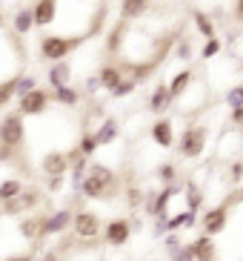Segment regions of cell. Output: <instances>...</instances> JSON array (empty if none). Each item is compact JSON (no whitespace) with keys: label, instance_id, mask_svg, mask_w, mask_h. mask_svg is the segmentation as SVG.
Here are the masks:
<instances>
[{"label":"cell","instance_id":"cell-19","mask_svg":"<svg viewBox=\"0 0 243 261\" xmlns=\"http://www.w3.org/2000/svg\"><path fill=\"white\" fill-rule=\"evenodd\" d=\"M92 132L98 138V146H112L114 141L120 138V123H117V118H103L98 123V129H92Z\"/></svg>","mask_w":243,"mask_h":261},{"label":"cell","instance_id":"cell-43","mask_svg":"<svg viewBox=\"0 0 243 261\" xmlns=\"http://www.w3.org/2000/svg\"><path fill=\"white\" fill-rule=\"evenodd\" d=\"M229 118H232V123H235V126H240V129H243V109H232V112H229Z\"/></svg>","mask_w":243,"mask_h":261},{"label":"cell","instance_id":"cell-11","mask_svg":"<svg viewBox=\"0 0 243 261\" xmlns=\"http://www.w3.org/2000/svg\"><path fill=\"white\" fill-rule=\"evenodd\" d=\"M149 138L155 141V144L160 146V149H172V146H177V135H175V121L172 118H158V121L149 126Z\"/></svg>","mask_w":243,"mask_h":261},{"label":"cell","instance_id":"cell-47","mask_svg":"<svg viewBox=\"0 0 243 261\" xmlns=\"http://www.w3.org/2000/svg\"><path fill=\"white\" fill-rule=\"evenodd\" d=\"M6 29V17H3V12H0V32Z\"/></svg>","mask_w":243,"mask_h":261},{"label":"cell","instance_id":"cell-4","mask_svg":"<svg viewBox=\"0 0 243 261\" xmlns=\"http://www.w3.org/2000/svg\"><path fill=\"white\" fill-rule=\"evenodd\" d=\"M23 144H26V121H23L20 112H6L0 118V146H9V149H17L20 152Z\"/></svg>","mask_w":243,"mask_h":261},{"label":"cell","instance_id":"cell-29","mask_svg":"<svg viewBox=\"0 0 243 261\" xmlns=\"http://www.w3.org/2000/svg\"><path fill=\"white\" fill-rule=\"evenodd\" d=\"M123 201H126V207H129V210H143V204H146V192L140 190L137 184H129L126 190H123Z\"/></svg>","mask_w":243,"mask_h":261},{"label":"cell","instance_id":"cell-48","mask_svg":"<svg viewBox=\"0 0 243 261\" xmlns=\"http://www.w3.org/2000/svg\"><path fill=\"white\" fill-rule=\"evenodd\" d=\"M35 261H43V255H35Z\"/></svg>","mask_w":243,"mask_h":261},{"label":"cell","instance_id":"cell-50","mask_svg":"<svg viewBox=\"0 0 243 261\" xmlns=\"http://www.w3.org/2000/svg\"><path fill=\"white\" fill-rule=\"evenodd\" d=\"M189 261H192V258H189Z\"/></svg>","mask_w":243,"mask_h":261},{"label":"cell","instance_id":"cell-33","mask_svg":"<svg viewBox=\"0 0 243 261\" xmlns=\"http://www.w3.org/2000/svg\"><path fill=\"white\" fill-rule=\"evenodd\" d=\"M226 107H229V112L232 109H243V84L240 81L226 89Z\"/></svg>","mask_w":243,"mask_h":261},{"label":"cell","instance_id":"cell-5","mask_svg":"<svg viewBox=\"0 0 243 261\" xmlns=\"http://www.w3.org/2000/svg\"><path fill=\"white\" fill-rule=\"evenodd\" d=\"M49 107H52V89H43V86H38L26 98H17V112L23 118H40L49 112Z\"/></svg>","mask_w":243,"mask_h":261},{"label":"cell","instance_id":"cell-42","mask_svg":"<svg viewBox=\"0 0 243 261\" xmlns=\"http://www.w3.org/2000/svg\"><path fill=\"white\" fill-rule=\"evenodd\" d=\"M189 55H192V46H189V40H183L180 46H177L175 58H180V61H189Z\"/></svg>","mask_w":243,"mask_h":261},{"label":"cell","instance_id":"cell-8","mask_svg":"<svg viewBox=\"0 0 243 261\" xmlns=\"http://www.w3.org/2000/svg\"><path fill=\"white\" fill-rule=\"evenodd\" d=\"M132 218H123V215H117V218H109L106 224H103V241H106L109 247H126L132 238Z\"/></svg>","mask_w":243,"mask_h":261},{"label":"cell","instance_id":"cell-17","mask_svg":"<svg viewBox=\"0 0 243 261\" xmlns=\"http://www.w3.org/2000/svg\"><path fill=\"white\" fill-rule=\"evenodd\" d=\"M38 26H35V12H32V6L26 9H17L15 15H12V23H9V32H15L17 38H26L29 32H35Z\"/></svg>","mask_w":243,"mask_h":261},{"label":"cell","instance_id":"cell-36","mask_svg":"<svg viewBox=\"0 0 243 261\" xmlns=\"http://www.w3.org/2000/svg\"><path fill=\"white\" fill-rule=\"evenodd\" d=\"M229 184L232 187L243 184V158H235V161L229 164Z\"/></svg>","mask_w":243,"mask_h":261},{"label":"cell","instance_id":"cell-18","mask_svg":"<svg viewBox=\"0 0 243 261\" xmlns=\"http://www.w3.org/2000/svg\"><path fill=\"white\" fill-rule=\"evenodd\" d=\"M98 84H100V89H106V92H112L114 86L120 84L123 77V69H120V63H100V69H98Z\"/></svg>","mask_w":243,"mask_h":261},{"label":"cell","instance_id":"cell-45","mask_svg":"<svg viewBox=\"0 0 243 261\" xmlns=\"http://www.w3.org/2000/svg\"><path fill=\"white\" fill-rule=\"evenodd\" d=\"M86 89H89V92H98V89H100L98 77H89V81H86Z\"/></svg>","mask_w":243,"mask_h":261},{"label":"cell","instance_id":"cell-51","mask_svg":"<svg viewBox=\"0 0 243 261\" xmlns=\"http://www.w3.org/2000/svg\"><path fill=\"white\" fill-rule=\"evenodd\" d=\"M240 261H243V258H240Z\"/></svg>","mask_w":243,"mask_h":261},{"label":"cell","instance_id":"cell-7","mask_svg":"<svg viewBox=\"0 0 243 261\" xmlns=\"http://www.w3.org/2000/svg\"><path fill=\"white\" fill-rule=\"evenodd\" d=\"M226 227H229V204H218V207H209L200 213V230H203V236L218 238Z\"/></svg>","mask_w":243,"mask_h":261},{"label":"cell","instance_id":"cell-41","mask_svg":"<svg viewBox=\"0 0 243 261\" xmlns=\"http://www.w3.org/2000/svg\"><path fill=\"white\" fill-rule=\"evenodd\" d=\"M232 17H235V23L243 26V0H232Z\"/></svg>","mask_w":243,"mask_h":261},{"label":"cell","instance_id":"cell-25","mask_svg":"<svg viewBox=\"0 0 243 261\" xmlns=\"http://www.w3.org/2000/svg\"><path fill=\"white\" fill-rule=\"evenodd\" d=\"M17 77L20 75H12L6 81H0V112L6 107H12V100H17Z\"/></svg>","mask_w":243,"mask_h":261},{"label":"cell","instance_id":"cell-37","mask_svg":"<svg viewBox=\"0 0 243 261\" xmlns=\"http://www.w3.org/2000/svg\"><path fill=\"white\" fill-rule=\"evenodd\" d=\"M0 213H3V215H17V218H23V215H26V207H23V201H20V198H12V201H6V204H0Z\"/></svg>","mask_w":243,"mask_h":261},{"label":"cell","instance_id":"cell-40","mask_svg":"<svg viewBox=\"0 0 243 261\" xmlns=\"http://www.w3.org/2000/svg\"><path fill=\"white\" fill-rule=\"evenodd\" d=\"M0 261H35V253H12V255H3Z\"/></svg>","mask_w":243,"mask_h":261},{"label":"cell","instance_id":"cell-9","mask_svg":"<svg viewBox=\"0 0 243 261\" xmlns=\"http://www.w3.org/2000/svg\"><path fill=\"white\" fill-rule=\"evenodd\" d=\"M72 221H75V210H69V207H57V210H52V213H46L43 238H54V236L69 232L72 230Z\"/></svg>","mask_w":243,"mask_h":261},{"label":"cell","instance_id":"cell-14","mask_svg":"<svg viewBox=\"0 0 243 261\" xmlns=\"http://www.w3.org/2000/svg\"><path fill=\"white\" fill-rule=\"evenodd\" d=\"M200 224V213L183 207L180 213H169L166 215V232H180V230H195Z\"/></svg>","mask_w":243,"mask_h":261},{"label":"cell","instance_id":"cell-13","mask_svg":"<svg viewBox=\"0 0 243 261\" xmlns=\"http://www.w3.org/2000/svg\"><path fill=\"white\" fill-rule=\"evenodd\" d=\"M172 95H169V84H155V89L149 92V98H146V107H149V112L152 115H163V112H169L172 109Z\"/></svg>","mask_w":243,"mask_h":261},{"label":"cell","instance_id":"cell-31","mask_svg":"<svg viewBox=\"0 0 243 261\" xmlns=\"http://www.w3.org/2000/svg\"><path fill=\"white\" fill-rule=\"evenodd\" d=\"M20 201H23V207H26V215H29L32 210H38L40 204H43V192L35 190V187H26L23 195H20Z\"/></svg>","mask_w":243,"mask_h":261},{"label":"cell","instance_id":"cell-20","mask_svg":"<svg viewBox=\"0 0 243 261\" xmlns=\"http://www.w3.org/2000/svg\"><path fill=\"white\" fill-rule=\"evenodd\" d=\"M152 9V0H120V20H137V17H143L146 12Z\"/></svg>","mask_w":243,"mask_h":261},{"label":"cell","instance_id":"cell-22","mask_svg":"<svg viewBox=\"0 0 243 261\" xmlns=\"http://www.w3.org/2000/svg\"><path fill=\"white\" fill-rule=\"evenodd\" d=\"M52 100L57 107H66V109H75L80 100H83V92L75 89V86H60V89H54L52 92Z\"/></svg>","mask_w":243,"mask_h":261},{"label":"cell","instance_id":"cell-16","mask_svg":"<svg viewBox=\"0 0 243 261\" xmlns=\"http://www.w3.org/2000/svg\"><path fill=\"white\" fill-rule=\"evenodd\" d=\"M32 12H35V26L46 29V26H52L57 20V0H35Z\"/></svg>","mask_w":243,"mask_h":261},{"label":"cell","instance_id":"cell-46","mask_svg":"<svg viewBox=\"0 0 243 261\" xmlns=\"http://www.w3.org/2000/svg\"><path fill=\"white\" fill-rule=\"evenodd\" d=\"M132 230H143V221L140 218H132Z\"/></svg>","mask_w":243,"mask_h":261},{"label":"cell","instance_id":"cell-3","mask_svg":"<svg viewBox=\"0 0 243 261\" xmlns=\"http://www.w3.org/2000/svg\"><path fill=\"white\" fill-rule=\"evenodd\" d=\"M206 144H209V126L206 123H189L177 138V155L183 161H198L206 152Z\"/></svg>","mask_w":243,"mask_h":261},{"label":"cell","instance_id":"cell-6","mask_svg":"<svg viewBox=\"0 0 243 261\" xmlns=\"http://www.w3.org/2000/svg\"><path fill=\"white\" fill-rule=\"evenodd\" d=\"M100 232H103L100 215L92 213V210H77L75 221H72V236H75L77 241H95Z\"/></svg>","mask_w":243,"mask_h":261},{"label":"cell","instance_id":"cell-15","mask_svg":"<svg viewBox=\"0 0 243 261\" xmlns=\"http://www.w3.org/2000/svg\"><path fill=\"white\" fill-rule=\"evenodd\" d=\"M72 72H75V66L69 61H60V63H49V72H46V81H49V86L54 89H60V86H72Z\"/></svg>","mask_w":243,"mask_h":261},{"label":"cell","instance_id":"cell-10","mask_svg":"<svg viewBox=\"0 0 243 261\" xmlns=\"http://www.w3.org/2000/svg\"><path fill=\"white\" fill-rule=\"evenodd\" d=\"M69 169H72V164H69L66 152H60V149H52V152H46L40 158V172H43V178H66Z\"/></svg>","mask_w":243,"mask_h":261},{"label":"cell","instance_id":"cell-34","mask_svg":"<svg viewBox=\"0 0 243 261\" xmlns=\"http://www.w3.org/2000/svg\"><path fill=\"white\" fill-rule=\"evenodd\" d=\"M137 86H140V84H137L135 77H123V81H120L117 86H114V89H112L109 95H112V98H129V95H135Z\"/></svg>","mask_w":243,"mask_h":261},{"label":"cell","instance_id":"cell-12","mask_svg":"<svg viewBox=\"0 0 243 261\" xmlns=\"http://www.w3.org/2000/svg\"><path fill=\"white\" fill-rule=\"evenodd\" d=\"M186 247H189V255L192 261H215L218 258V244H215V238L209 236H195L192 241H186Z\"/></svg>","mask_w":243,"mask_h":261},{"label":"cell","instance_id":"cell-38","mask_svg":"<svg viewBox=\"0 0 243 261\" xmlns=\"http://www.w3.org/2000/svg\"><path fill=\"white\" fill-rule=\"evenodd\" d=\"M66 181H69V175L66 178H46V192H49V195H57V192L66 187Z\"/></svg>","mask_w":243,"mask_h":261},{"label":"cell","instance_id":"cell-39","mask_svg":"<svg viewBox=\"0 0 243 261\" xmlns=\"http://www.w3.org/2000/svg\"><path fill=\"white\" fill-rule=\"evenodd\" d=\"M17 155H20L17 149H9V146H0V164H9V161L15 164V158H17Z\"/></svg>","mask_w":243,"mask_h":261},{"label":"cell","instance_id":"cell-2","mask_svg":"<svg viewBox=\"0 0 243 261\" xmlns=\"http://www.w3.org/2000/svg\"><path fill=\"white\" fill-rule=\"evenodd\" d=\"M83 35H43L38 43V52L43 61L49 63H60L66 61L72 52H77V49L83 46Z\"/></svg>","mask_w":243,"mask_h":261},{"label":"cell","instance_id":"cell-24","mask_svg":"<svg viewBox=\"0 0 243 261\" xmlns=\"http://www.w3.org/2000/svg\"><path fill=\"white\" fill-rule=\"evenodd\" d=\"M23 190H26V187H23L20 178H12V175L3 178V181H0V204H6V201H12V198H20Z\"/></svg>","mask_w":243,"mask_h":261},{"label":"cell","instance_id":"cell-21","mask_svg":"<svg viewBox=\"0 0 243 261\" xmlns=\"http://www.w3.org/2000/svg\"><path fill=\"white\" fill-rule=\"evenodd\" d=\"M192 81H195V72L192 69H180L177 75H172V81H169V95H172L175 103L186 95V89L192 86Z\"/></svg>","mask_w":243,"mask_h":261},{"label":"cell","instance_id":"cell-30","mask_svg":"<svg viewBox=\"0 0 243 261\" xmlns=\"http://www.w3.org/2000/svg\"><path fill=\"white\" fill-rule=\"evenodd\" d=\"M77 149H80V155H86V158H92V155L98 152V138H95V132L92 129H83L80 132V138H77Z\"/></svg>","mask_w":243,"mask_h":261},{"label":"cell","instance_id":"cell-1","mask_svg":"<svg viewBox=\"0 0 243 261\" xmlns=\"http://www.w3.org/2000/svg\"><path fill=\"white\" fill-rule=\"evenodd\" d=\"M114 184H117V175H114L112 167L92 164L89 175H86L83 184H80V195L89 198V201H109L114 195Z\"/></svg>","mask_w":243,"mask_h":261},{"label":"cell","instance_id":"cell-32","mask_svg":"<svg viewBox=\"0 0 243 261\" xmlns=\"http://www.w3.org/2000/svg\"><path fill=\"white\" fill-rule=\"evenodd\" d=\"M221 52H223V40L209 38V40H203V46H200V61H212V58H218Z\"/></svg>","mask_w":243,"mask_h":261},{"label":"cell","instance_id":"cell-26","mask_svg":"<svg viewBox=\"0 0 243 261\" xmlns=\"http://www.w3.org/2000/svg\"><path fill=\"white\" fill-rule=\"evenodd\" d=\"M129 32V26H126V20H117L114 23V29L109 32V38H106V43H103V49H106L109 55H117V49H120V43H123V35Z\"/></svg>","mask_w":243,"mask_h":261},{"label":"cell","instance_id":"cell-49","mask_svg":"<svg viewBox=\"0 0 243 261\" xmlns=\"http://www.w3.org/2000/svg\"><path fill=\"white\" fill-rule=\"evenodd\" d=\"M0 218H3V213H0Z\"/></svg>","mask_w":243,"mask_h":261},{"label":"cell","instance_id":"cell-28","mask_svg":"<svg viewBox=\"0 0 243 261\" xmlns=\"http://www.w3.org/2000/svg\"><path fill=\"white\" fill-rule=\"evenodd\" d=\"M192 20H195V29L200 32V38H203V40L218 38V29H215V23L209 20V15H206V12H195V15H192Z\"/></svg>","mask_w":243,"mask_h":261},{"label":"cell","instance_id":"cell-23","mask_svg":"<svg viewBox=\"0 0 243 261\" xmlns=\"http://www.w3.org/2000/svg\"><path fill=\"white\" fill-rule=\"evenodd\" d=\"M183 195H186V210H192V213H200L206 204V195L203 190H200L195 181H186V187H183Z\"/></svg>","mask_w":243,"mask_h":261},{"label":"cell","instance_id":"cell-35","mask_svg":"<svg viewBox=\"0 0 243 261\" xmlns=\"http://www.w3.org/2000/svg\"><path fill=\"white\" fill-rule=\"evenodd\" d=\"M38 89V75H20L17 77V98H26L29 92H35Z\"/></svg>","mask_w":243,"mask_h":261},{"label":"cell","instance_id":"cell-27","mask_svg":"<svg viewBox=\"0 0 243 261\" xmlns=\"http://www.w3.org/2000/svg\"><path fill=\"white\" fill-rule=\"evenodd\" d=\"M155 175H158V181H160L163 187H172V184H177V175H180V169H177V164L163 161L158 169H155Z\"/></svg>","mask_w":243,"mask_h":261},{"label":"cell","instance_id":"cell-44","mask_svg":"<svg viewBox=\"0 0 243 261\" xmlns=\"http://www.w3.org/2000/svg\"><path fill=\"white\" fill-rule=\"evenodd\" d=\"M43 261H63V255L57 253V250H46V253H43Z\"/></svg>","mask_w":243,"mask_h":261}]
</instances>
